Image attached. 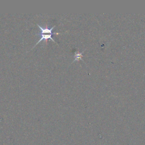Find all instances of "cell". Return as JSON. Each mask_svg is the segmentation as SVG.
<instances>
[{"label":"cell","mask_w":145,"mask_h":145,"mask_svg":"<svg viewBox=\"0 0 145 145\" xmlns=\"http://www.w3.org/2000/svg\"><path fill=\"white\" fill-rule=\"evenodd\" d=\"M38 27L41 29V33H40V35H41V38L36 43V44L32 47V48L31 49H32L35 46H36L39 42H40L42 40H45L46 42V40L49 39H50L51 40H52L53 42L57 43V44H58L55 40L52 37L53 36V35H59V34H62L63 33H61V32H53V29L55 27V25H54L53 27H51L50 28H48L47 27H41L40 26V25L39 24H36Z\"/></svg>","instance_id":"6da1fadb"},{"label":"cell","mask_w":145,"mask_h":145,"mask_svg":"<svg viewBox=\"0 0 145 145\" xmlns=\"http://www.w3.org/2000/svg\"><path fill=\"white\" fill-rule=\"evenodd\" d=\"M82 52H77V53H75V56H74V58H75V59H74V61H76V60H79V59H81L82 58ZM73 61V62H74Z\"/></svg>","instance_id":"7a4b0ae2"}]
</instances>
